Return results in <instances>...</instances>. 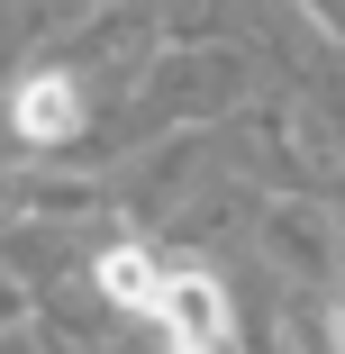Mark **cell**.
I'll return each mask as SVG.
<instances>
[{
	"mask_svg": "<svg viewBox=\"0 0 345 354\" xmlns=\"http://www.w3.org/2000/svg\"><path fill=\"white\" fill-rule=\"evenodd\" d=\"M155 327L173 336V354H218V345H227V300H218V281H209V272H164Z\"/></svg>",
	"mask_w": 345,
	"mask_h": 354,
	"instance_id": "6da1fadb",
	"label": "cell"
},
{
	"mask_svg": "<svg viewBox=\"0 0 345 354\" xmlns=\"http://www.w3.org/2000/svg\"><path fill=\"white\" fill-rule=\"evenodd\" d=\"M10 127L37 136V146H55V136H73L82 127V82H64V73H28L19 100H10Z\"/></svg>",
	"mask_w": 345,
	"mask_h": 354,
	"instance_id": "7a4b0ae2",
	"label": "cell"
},
{
	"mask_svg": "<svg viewBox=\"0 0 345 354\" xmlns=\"http://www.w3.org/2000/svg\"><path fill=\"white\" fill-rule=\"evenodd\" d=\"M100 291H109V300H127V309H155L164 272H155L146 254H136V245H109V254H100Z\"/></svg>",
	"mask_w": 345,
	"mask_h": 354,
	"instance_id": "3957f363",
	"label": "cell"
}]
</instances>
